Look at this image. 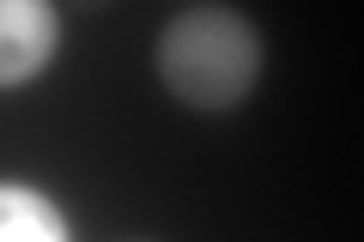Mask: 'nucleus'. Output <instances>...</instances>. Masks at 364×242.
<instances>
[{
  "instance_id": "2",
  "label": "nucleus",
  "mask_w": 364,
  "mask_h": 242,
  "mask_svg": "<svg viewBox=\"0 0 364 242\" xmlns=\"http://www.w3.org/2000/svg\"><path fill=\"white\" fill-rule=\"evenodd\" d=\"M55 49H61L55 0H0V91H18L49 73Z\"/></svg>"
},
{
  "instance_id": "4",
  "label": "nucleus",
  "mask_w": 364,
  "mask_h": 242,
  "mask_svg": "<svg viewBox=\"0 0 364 242\" xmlns=\"http://www.w3.org/2000/svg\"><path fill=\"white\" fill-rule=\"evenodd\" d=\"M67 6H79V13H109L116 0H67Z\"/></svg>"
},
{
  "instance_id": "3",
  "label": "nucleus",
  "mask_w": 364,
  "mask_h": 242,
  "mask_svg": "<svg viewBox=\"0 0 364 242\" xmlns=\"http://www.w3.org/2000/svg\"><path fill=\"white\" fill-rule=\"evenodd\" d=\"M0 242H67V218L49 194L25 182H0Z\"/></svg>"
},
{
  "instance_id": "1",
  "label": "nucleus",
  "mask_w": 364,
  "mask_h": 242,
  "mask_svg": "<svg viewBox=\"0 0 364 242\" xmlns=\"http://www.w3.org/2000/svg\"><path fill=\"white\" fill-rule=\"evenodd\" d=\"M261 31L237 6H182L158 31V79L195 115H231L261 85Z\"/></svg>"
}]
</instances>
